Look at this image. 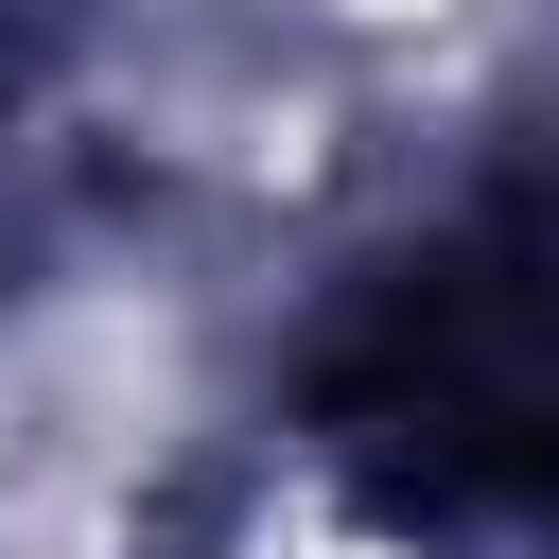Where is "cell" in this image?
<instances>
[{
  "label": "cell",
  "instance_id": "6da1fadb",
  "mask_svg": "<svg viewBox=\"0 0 559 559\" xmlns=\"http://www.w3.org/2000/svg\"><path fill=\"white\" fill-rule=\"evenodd\" d=\"M314 437L384 507H542L559 489V245L454 227L384 262L314 349Z\"/></svg>",
  "mask_w": 559,
  "mask_h": 559
}]
</instances>
